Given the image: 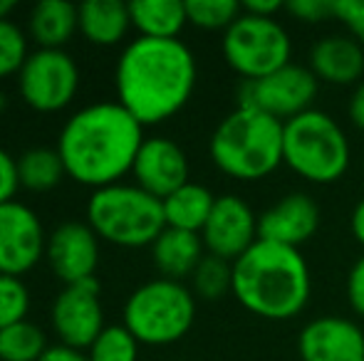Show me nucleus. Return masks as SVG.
<instances>
[{"mask_svg":"<svg viewBox=\"0 0 364 361\" xmlns=\"http://www.w3.org/2000/svg\"><path fill=\"white\" fill-rule=\"evenodd\" d=\"M196 74V57L181 40L136 38L117 60V101L141 126L161 124L188 104Z\"/></svg>","mask_w":364,"mask_h":361,"instance_id":"nucleus-1","label":"nucleus"},{"mask_svg":"<svg viewBox=\"0 0 364 361\" xmlns=\"http://www.w3.org/2000/svg\"><path fill=\"white\" fill-rule=\"evenodd\" d=\"M141 144L144 126L119 101H95L65 121L58 154L70 179L100 191L132 174Z\"/></svg>","mask_w":364,"mask_h":361,"instance_id":"nucleus-2","label":"nucleus"},{"mask_svg":"<svg viewBox=\"0 0 364 361\" xmlns=\"http://www.w3.org/2000/svg\"><path fill=\"white\" fill-rule=\"evenodd\" d=\"M312 277L295 248L258 240L233 262V297L255 317L280 322L307 307Z\"/></svg>","mask_w":364,"mask_h":361,"instance_id":"nucleus-3","label":"nucleus"},{"mask_svg":"<svg viewBox=\"0 0 364 361\" xmlns=\"http://www.w3.org/2000/svg\"><path fill=\"white\" fill-rule=\"evenodd\" d=\"M285 124L265 111L238 106L211 134V159L218 171L238 181L268 179L283 164Z\"/></svg>","mask_w":364,"mask_h":361,"instance_id":"nucleus-4","label":"nucleus"},{"mask_svg":"<svg viewBox=\"0 0 364 361\" xmlns=\"http://www.w3.org/2000/svg\"><path fill=\"white\" fill-rule=\"evenodd\" d=\"M87 226L100 240L117 248H146L154 245L166 228L164 203L136 183H114L92 191L87 201Z\"/></svg>","mask_w":364,"mask_h":361,"instance_id":"nucleus-5","label":"nucleus"},{"mask_svg":"<svg viewBox=\"0 0 364 361\" xmlns=\"http://www.w3.org/2000/svg\"><path fill=\"white\" fill-rule=\"evenodd\" d=\"M350 161V139L327 111L310 109L285 121L283 164L300 179L327 186L347 174Z\"/></svg>","mask_w":364,"mask_h":361,"instance_id":"nucleus-6","label":"nucleus"},{"mask_svg":"<svg viewBox=\"0 0 364 361\" xmlns=\"http://www.w3.org/2000/svg\"><path fill=\"white\" fill-rule=\"evenodd\" d=\"M124 327L146 347H168L191 332L196 319V297L183 282L159 277L144 282L127 297Z\"/></svg>","mask_w":364,"mask_h":361,"instance_id":"nucleus-7","label":"nucleus"},{"mask_svg":"<svg viewBox=\"0 0 364 361\" xmlns=\"http://www.w3.org/2000/svg\"><path fill=\"white\" fill-rule=\"evenodd\" d=\"M223 57L243 82H255L290 65L292 40L275 18L240 13L223 33Z\"/></svg>","mask_w":364,"mask_h":361,"instance_id":"nucleus-8","label":"nucleus"},{"mask_svg":"<svg viewBox=\"0 0 364 361\" xmlns=\"http://www.w3.org/2000/svg\"><path fill=\"white\" fill-rule=\"evenodd\" d=\"M80 89V67L65 50H35L18 72V91L35 111L53 114L73 104Z\"/></svg>","mask_w":364,"mask_h":361,"instance_id":"nucleus-9","label":"nucleus"},{"mask_svg":"<svg viewBox=\"0 0 364 361\" xmlns=\"http://www.w3.org/2000/svg\"><path fill=\"white\" fill-rule=\"evenodd\" d=\"M317 89H320V79L312 74V70L290 62L268 77L240 84L238 106L265 111L285 124L312 109Z\"/></svg>","mask_w":364,"mask_h":361,"instance_id":"nucleus-10","label":"nucleus"},{"mask_svg":"<svg viewBox=\"0 0 364 361\" xmlns=\"http://www.w3.org/2000/svg\"><path fill=\"white\" fill-rule=\"evenodd\" d=\"M50 319L60 344L82 352L90 349L105 329V309H102L97 277L65 284L63 292L55 297Z\"/></svg>","mask_w":364,"mask_h":361,"instance_id":"nucleus-11","label":"nucleus"},{"mask_svg":"<svg viewBox=\"0 0 364 361\" xmlns=\"http://www.w3.org/2000/svg\"><path fill=\"white\" fill-rule=\"evenodd\" d=\"M48 235L38 213L20 201L0 206V274L20 277L45 257Z\"/></svg>","mask_w":364,"mask_h":361,"instance_id":"nucleus-12","label":"nucleus"},{"mask_svg":"<svg viewBox=\"0 0 364 361\" xmlns=\"http://www.w3.org/2000/svg\"><path fill=\"white\" fill-rule=\"evenodd\" d=\"M201 240L208 255L220 257L225 262H235L260 240L258 216L243 198L233 196V193L220 196L216 198L211 218L203 226Z\"/></svg>","mask_w":364,"mask_h":361,"instance_id":"nucleus-13","label":"nucleus"},{"mask_svg":"<svg viewBox=\"0 0 364 361\" xmlns=\"http://www.w3.org/2000/svg\"><path fill=\"white\" fill-rule=\"evenodd\" d=\"M45 260L65 284L92 279L100 265V238L87 223L68 221L48 235Z\"/></svg>","mask_w":364,"mask_h":361,"instance_id":"nucleus-14","label":"nucleus"},{"mask_svg":"<svg viewBox=\"0 0 364 361\" xmlns=\"http://www.w3.org/2000/svg\"><path fill=\"white\" fill-rule=\"evenodd\" d=\"M132 176L136 186L164 201L188 183V159L176 141L166 136H151L141 144Z\"/></svg>","mask_w":364,"mask_h":361,"instance_id":"nucleus-15","label":"nucleus"},{"mask_svg":"<svg viewBox=\"0 0 364 361\" xmlns=\"http://www.w3.org/2000/svg\"><path fill=\"white\" fill-rule=\"evenodd\" d=\"M302 361H364V332L345 317H320L305 324L297 337Z\"/></svg>","mask_w":364,"mask_h":361,"instance_id":"nucleus-16","label":"nucleus"},{"mask_svg":"<svg viewBox=\"0 0 364 361\" xmlns=\"http://www.w3.org/2000/svg\"><path fill=\"white\" fill-rule=\"evenodd\" d=\"M320 228V206L307 193H288L263 216H258L260 240L278 243L285 248L305 245Z\"/></svg>","mask_w":364,"mask_h":361,"instance_id":"nucleus-17","label":"nucleus"},{"mask_svg":"<svg viewBox=\"0 0 364 361\" xmlns=\"http://www.w3.org/2000/svg\"><path fill=\"white\" fill-rule=\"evenodd\" d=\"M310 70L320 82L355 84L364 72V50L350 35H327L312 48Z\"/></svg>","mask_w":364,"mask_h":361,"instance_id":"nucleus-18","label":"nucleus"},{"mask_svg":"<svg viewBox=\"0 0 364 361\" xmlns=\"http://www.w3.org/2000/svg\"><path fill=\"white\" fill-rule=\"evenodd\" d=\"M203 240L198 233L176 231V228H164L161 235L154 240L151 257L156 270L166 279L181 282L183 277H191L196 272L198 262L203 260Z\"/></svg>","mask_w":364,"mask_h":361,"instance_id":"nucleus-19","label":"nucleus"},{"mask_svg":"<svg viewBox=\"0 0 364 361\" xmlns=\"http://www.w3.org/2000/svg\"><path fill=\"white\" fill-rule=\"evenodd\" d=\"M77 13H80V33L100 48L122 43L132 28L129 3L122 0H85L77 5Z\"/></svg>","mask_w":364,"mask_h":361,"instance_id":"nucleus-20","label":"nucleus"},{"mask_svg":"<svg viewBox=\"0 0 364 361\" xmlns=\"http://www.w3.org/2000/svg\"><path fill=\"white\" fill-rule=\"evenodd\" d=\"M28 30L40 50H63L80 30L77 5L68 0H40L30 10Z\"/></svg>","mask_w":364,"mask_h":361,"instance_id":"nucleus-21","label":"nucleus"},{"mask_svg":"<svg viewBox=\"0 0 364 361\" xmlns=\"http://www.w3.org/2000/svg\"><path fill=\"white\" fill-rule=\"evenodd\" d=\"M161 203L166 228H176V231H188L201 235L203 226L208 223L213 206H216V196L206 186H201V183L188 181L186 186L173 191Z\"/></svg>","mask_w":364,"mask_h":361,"instance_id":"nucleus-22","label":"nucleus"},{"mask_svg":"<svg viewBox=\"0 0 364 361\" xmlns=\"http://www.w3.org/2000/svg\"><path fill=\"white\" fill-rule=\"evenodd\" d=\"M129 15L139 38L154 40H178V33L188 23L186 3L181 0H134L129 3Z\"/></svg>","mask_w":364,"mask_h":361,"instance_id":"nucleus-23","label":"nucleus"},{"mask_svg":"<svg viewBox=\"0 0 364 361\" xmlns=\"http://www.w3.org/2000/svg\"><path fill=\"white\" fill-rule=\"evenodd\" d=\"M68 176L65 164L60 159L58 149H28L25 154L18 156V179L20 186L35 193L53 191L55 186H60V181Z\"/></svg>","mask_w":364,"mask_h":361,"instance_id":"nucleus-24","label":"nucleus"},{"mask_svg":"<svg viewBox=\"0 0 364 361\" xmlns=\"http://www.w3.org/2000/svg\"><path fill=\"white\" fill-rule=\"evenodd\" d=\"M45 352L48 337L28 319L0 332V361H40Z\"/></svg>","mask_w":364,"mask_h":361,"instance_id":"nucleus-25","label":"nucleus"},{"mask_svg":"<svg viewBox=\"0 0 364 361\" xmlns=\"http://www.w3.org/2000/svg\"><path fill=\"white\" fill-rule=\"evenodd\" d=\"M193 292L206 302H216L223 294L233 292V262H225L220 257L206 255L198 262L196 272L191 274Z\"/></svg>","mask_w":364,"mask_h":361,"instance_id":"nucleus-26","label":"nucleus"},{"mask_svg":"<svg viewBox=\"0 0 364 361\" xmlns=\"http://www.w3.org/2000/svg\"><path fill=\"white\" fill-rule=\"evenodd\" d=\"M90 361H136L139 359V342L124 324L105 327L90 349Z\"/></svg>","mask_w":364,"mask_h":361,"instance_id":"nucleus-27","label":"nucleus"},{"mask_svg":"<svg viewBox=\"0 0 364 361\" xmlns=\"http://www.w3.org/2000/svg\"><path fill=\"white\" fill-rule=\"evenodd\" d=\"M243 13V5L235 0H188V23L201 30H228Z\"/></svg>","mask_w":364,"mask_h":361,"instance_id":"nucleus-28","label":"nucleus"},{"mask_svg":"<svg viewBox=\"0 0 364 361\" xmlns=\"http://www.w3.org/2000/svg\"><path fill=\"white\" fill-rule=\"evenodd\" d=\"M30 309V292L25 282L13 274H0V332L25 322Z\"/></svg>","mask_w":364,"mask_h":361,"instance_id":"nucleus-29","label":"nucleus"},{"mask_svg":"<svg viewBox=\"0 0 364 361\" xmlns=\"http://www.w3.org/2000/svg\"><path fill=\"white\" fill-rule=\"evenodd\" d=\"M28 57V35L13 20H0V79L18 74Z\"/></svg>","mask_w":364,"mask_h":361,"instance_id":"nucleus-30","label":"nucleus"},{"mask_svg":"<svg viewBox=\"0 0 364 361\" xmlns=\"http://www.w3.org/2000/svg\"><path fill=\"white\" fill-rule=\"evenodd\" d=\"M285 10L302 23H320L335 18V0H290L285 3Z\"/></svg>","mask_w":364,"mask_h":361,"instance_id":"nucleus-31","label":"nucleus"},{"mask_svg":"<svg viewBox=\"0 0 364 361\" xmlns=\"http://www.w3.org/2000/svg\"><path fill=\"white\" fill-rule=\"evenodd\" d=\"M335 18L350 30V38L364 45V0H335Z\"/></svg>","mask_w":364,"mask_h":361,"instance_id":"nucleus-32","label":"nucleus"},{"mask_svg":"<svg viewBox=\"0 0 364 361\" xmlns=\"http://www.w3.org/2000/svg\"><path fill=\"white\" fill-rule=\"evenodd\" d=\"M18 188H20L18 159H13L8 151L0 149V206L15 201V191Z\"/></svg>","mask_w":364,"mask_h":361,"instance_id":"nucleus-33","label":"nucleus"},{"mask_svg":"<svg viewBox=\"0 0 364 361\" xmlns=\"http://www.w3.org/2000/svg\"><path fill=\"white\" fill-rule=\"evenodd\" d=\"M347 299L355 314L364 319V257H360L347 274Z\"/></svg>","mask_w":364,"mask_h":361,"instance_id":"nucleus-34","label":"nucleus"},{"mask_svg":"<svg viewBox=\"0 0 364 361\" xmlns=\"http://www.w3.org/2000/svg\"><path fill=\"white\" fill-rule=\"evenodd\" d=\"M40 361H90V354L82 352V349L68 347V344H55V347H48V352L43 354Z\"/></svg>","mask_w":364,"mask_h":361,"instance_id":"nucleus-35","label":"nucleus"},{"mask_svg":"<svg viewBox=\"0 0 364 361\" xmlns=\"http://www.w3.org/2000/svg\"><path fill=\"white\" fill-rule=\"evenodd\" d=\"M280 10H285L283 0H248V3H243V13L258 15V18H275Z\"/></svg>","mask_w":364,"mask_h":361,"instance_id":"nucleus-36","label":"nucleus"},{"mask_svg":"<svg viewBox=\"0 0 364 361\" xmlns=\"http://www.w3.org/2000/svg\"><path fill=\"white\" fill-rule=\"evenodd\" d=\"M350 119L357 129L364 131V82L357 84L355 94H352V99H350Z\"/></svg>","mask_w":364,"mask_h":361,"instance_id":"nucleus-37","label":"nucleus"},{"mask_svg":"<svg viewBox=\"0 0 364 361\" xmlns=\"http://www.w3.org/2000/svg\"><path fill=\"white\" fill-rule=\"evenodd\" d=\"M350 228H352V235H355V240L364 248V198L355 206V211H352Z\"/></svg>","mask_w":364,"mask_h":361,"instance_id":"nucleus-38","label":"nucleus"},{"mask_svg":"<svg viewBox=\"0 0 364 361\" xmlns=\"http://www.w3.org/2000/svg\"><path fill=\"white\" fill-rule=\"evenodd\" d=\"M13 10H15V0H0V20H10Z\"/></svg>","mask_w":364,"mask_h":361,"instance_id":"nucleus-39","label":"nucleus"},{"mask_svg":"<svg viewBox=\"0 0 364 361\" xmlns=\"http://www.w3.org/2000/svg\"><path fill=\"white\" fill-rule=\"evenodd\" d=\"M0 106H3V99H0Z\"/></svg>","mask_w":364,"mask_h":361,"instance_id":"nucleus-40","label":"nucleus"}]
</instances>
